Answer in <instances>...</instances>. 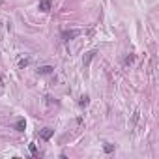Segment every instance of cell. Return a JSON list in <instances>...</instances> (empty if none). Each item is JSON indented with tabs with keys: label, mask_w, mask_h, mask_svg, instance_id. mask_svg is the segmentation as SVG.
<instances>
[{
	"label": "cell",
	"mask_w": 159,
	"mask_h": 159,
	"mask_svg": "<svg viewBox=\"0 0 159 159\" xmlns=\"http://www.w3.org/2000/svg\"><path fill=\"white\" fill-rule=\"evenodd\" d=\"M79 34H81L79 30H66V32H62V39H64V41H69V39L77 38Z\"/></svg>",
	"instance_id": "cell-1"
},
{
	"label": "cell",
	"mask_w": 159,
	"mask_h": 159,
	"mask_svg": "<svg viewBox=\"0 0 159 159\" xmlns=\"http://www.w3.org/2000/svg\"><path fill=\"white\" fill-rule=\"evenodd\" d=\"M52 135H54V129H51V127H45V129H43V131L39 133V137H41L43 140H49V139H51Z\"/></svg>",
	"instance_id": "cell-2"
},
{
	"label": "cell",
	"mask_w": 159,
	"mask_h": 159,
	"mask_svg": "<svg viewBox=\"0 0 159 159\" xmlns=\"http://www.w3.org/2000/svg\"><path fill=\"white\" fill-rule=\"evenodd\" d=\"M39 10L41 11H49L51 10V0H39Z\"/></svg>",
	"instance_id": "cell-3"
},
{
	"label": "cell",
	"mask_w": 159,
	"mask_h": 159,
	"mask_svg": "<svg viewBox=\"0 0 159 159\" xmlns=\"http://www.w3.org/2000/svg\"><path fill=\"white\" fill-rule=\"evenodd\" d=\"M25 127H26L25 118H19V120H17V124H15V129H17V131H25Z\"/></svg>",
	"instance_id": "cell-4"
},
{
	"label": "cell",
	"mask_w": 159,
	"mask_h": 159,
	"mask_svg": "<svg viewBox=\"0 0 159 159\" xmlns=\"http://www.w3.org/2000/svg\"><path fill=\"white\" fill-rule=\"evenodd\" d=\"M52 69H54V67H51V66H43V67H39L38 71H39V75H49V73H52Z\"/></svg>",
	"instance_id": "cell-5"
},
{
	"label": "cell",
	"mask_w": 159,
	"mask_h": 159,
	"mask_svg": "<svg viewBox=\"0 0 159 159\" xmlns=\"http://www.w3.org/2000/svg\"><path fill=\"white\" fill-rule=\"evenodd\" d=\"M88 103H90V99H88V96H83V98H81V101H79V105H81V107H86Z\"/></svg>",
	"instance_id": "cell-6"
},
{
	"label": "cell",
	"mask_w": 159,
	"mask_h": 159,
	"mask_svg": "<svg viewBox=\"0 0 159 159\" xmlns=\"http://www.w3.org/2000/svg\"><path fill=\"white\" fill-rule=\"evenodd\" d=\"M30 152H32V155H34V157H39V152H38L36 144H30Z\"/></svg>",
	"instance_id": "cell-7"
},
{
	"label": "cell",
	"mask_w": 159,
	"mask_h": 159,
	"mask_svg": "<svg viewBox=\"0 0 159 159\" xmlns=\"http://www.w3.org/2000/svg\"><path fill=\"white\" fill-rule=\"evenodd\" d=\"M94 54H96L94 51H92V52H88V56H86V60H84V66H88V62H90V60L94 58Z\"/></svg>",
	"instance_id": "cell-8"
},
{
	"label": "cell",
	"mask_w": 159,
	"mask_h": 159,
	"mask_svg": "<svg viewBox=\"0 0 159 159\" xmlns=\"http://www.w3.org/2000/svg\"><path fill=\"white\" fill-rule=\"evenodd\" d=\"M133 60H135V56L131 54V56H127V58H125V62H124V64H125V66H129V64H131Z\"/></svg>",
	"instance_id": "cell-9"
},
{
	"label": "cell",
	"mask_w": 159,
	"mask_h": 159,
	"mask_svg": "<svg viewBox=\"0 0 159 159\" xmlns=\"http://www.w3.org/2000/svg\"><path fill=\"white\" fill-rule=\"evenodd\" d=\"M112 150H114V146H112V144H107V146H105V152H107V153H111Z\"/></svg>",
	"instance_id": "cell-10"
},
{
	"label": "cell",
	"mask_w": 159,
	"mask_h": 159,
	"mask_svg": "<svg viewBox=\"0 0 159 159\" xmlns=\"http://www.w3.org/2000/svg\"><path fill=\"white\" fill-rule=\"evenodd\" d=\"M26 64H28V60H26V58H25V60H21V62H19V66H21V67H23V66H26Z\"/></svg>",
	"instance_id": "cell-11"
}]
</instances>
